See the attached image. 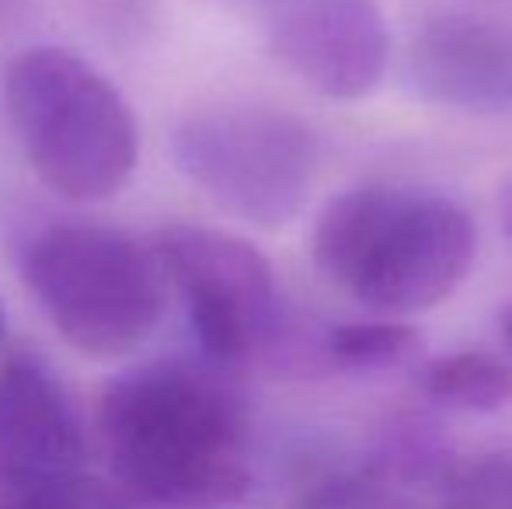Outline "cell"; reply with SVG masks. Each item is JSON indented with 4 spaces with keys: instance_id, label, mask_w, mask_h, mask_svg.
I'll return each mask as SVG.
<instances>
[{
    "instance_id": "cell-1",
    "label": "cell",
    "mask_w": 512,
    "mask_h": 509,
    "mask_svg": "<svg viewBox=\"0 0 512 509\" xmlns=\"http://www.w3.org/2000/svg\"><path fill=\"white\" fill-rule=\"evenodd\" d=\"M98 433L119 492L140 506H223L251 485L241 398L189 363L115 377L98 401Z\"/></svg>"
},
{
    "instance_id": "cell-2",
    "label": "cell",
    "mask_w": 512,
    "mask_h": 509,
    "mask_svg": "<svg viewBox=\"0 0 512 509\" xmlns=\"http://www.w3.org/2000/svg\"><path fill=\"white\" fill-rule=\"evenodd\" d=\"M310 258L356 304L405 318L432 311L464 286L478 262V224L443 192L370 182L324 206Z\"/></svg>"
},
{
    "instance_id": "cell-3",
    "label": "cell",
    "mask_w": 512,
    "mask_h": 509,
    "mask_svg": "<svg viewBox=\"0 0 512 509\" xmlns=\"http://www.w3.org/2000/svg\"><path fill=\"white\" fill-rule=\"evenodd\" d=\"M178 286L199 346L223 367H262L279 377H324V325L290 304L272 262L230 231L171 224L154 248Z\"/></svg>"
},
{
    "instance_id": "cell-4",
    "label": "cell",
    "mask_w": 512,
    "mask_h": 509,
    "mask_svg": "<svg viewBox=\"0 0 512 509\" xmlns=\"http://www.w3.org/2000/svg\"><path fill=\"white\" fill-rule=\"evenodd\" d=\"M4 105L32 171L63 199L115 196L140 157V126L126 98L88 60L60 46L18 53L4 74Z\"/></svg>"
},
{
    "instance_id": "cell-5",
    "label": "cell",
    "mask_w": 512,
    "mask_h": 509,
    "mask_svg": "<svg viewBox=\"0 0 512 509\" xmlns=\"http://www.w3.org/2000/svg\"><path fill=\"white\" fill-rule=\"evenodd\" d=\"M32 297L77 353L115 360L154 332L164 314V269L126 231L56 224L21 255Z\"/></svg>"
},
{
    "instance_id": "cell-6",
    "label": "cell",
    "mask_w": 512,
    "mask_h": 509,
    "mask_svg": "<svg viewBox=\"0 0 512 509\" xmlns=\"http://www.w3.org/2000/svg\"><path fill=\"white\" fill-rule=\"evenodd\" d=\"M178 171L223 213L276 231L307 206L321 143L304 119L272 105H216L171 133Z\"/></svg>"
},
{
    "instance_id": "cell-7",
    "label": "cell",
    "mask_w": 512,
    "mask_h": 509,
    "mask_svg": "<svg viewBox=\"0 0 512 509\" xmlns=\"http://www.w3.org/2000/svg\"><path fill=\"white\" fill-rule=\"evenodd\" d=\"M265 32L272 56L335 102L373 95L391 67V28L377 0H272Z\"/></svg>"
},
{
    "instance_id": "cell-8",
    "label": "cell",
    "mask_w": 512,
    "mask_h": 509,
    "mask_svg": "<svg viewBox=\"0 0 512 509\" xmlns=\"http://www.w3.org/2000/svg\"><path fill=\"white\" fill-rule=\"evenodd\" d=\"M84 429L56 374L35 353L0 363V489L81 475Z\"/></svg>"
},
{
    "instance_id": "cell-9",
    "label": "cell",
    "mask_w": 512,
    "mask_h": 509,
    "mask_svg": "<svg viewBox=\"0 0 512 509\" xmlns=\"http://www.w3.org/2000/svg\"><path fill=\"white\" fill-rule=\"evenodd\" d=\"M405 81L439 109H512V35L485 18L439 14L411 39Z\"/></svg>"
},
{
    "instance_id": "cell-10",
    "label": "cell",
    "mask_w": 512,
    "mask_h": 509,
    "mask_svg": "<svg viewBox=\"0 0 512 509\" xmlns=\"http://www.w3.org/2000/svg\"><path fill=\"white\" fill-rule=\"evenodd\" d=\"M422 387L439 405L464 412H499L512 401V367L485 349H460L425 363Z\"/></svg>"
},
{
    "instance_id": "cell-11",
    "label": "cell",
    "mask_w": 512,
    "mask_h": 509,
    "mask_svg": "<svg viewBox=\"0 0 512 509\" xmlns=\"http://www.w3.org/2000/svg\"><path fill=\"white\" fill-rule=\"evenodd\" d=\"M422 339L411 325L398 318L377 321H335L324 325V356L328 370H387L418 353Z\"/></svg>"
},
{
    "instance_id": "cell-12",
    "label": "cell",
    "mask_w": 512,
    "mask_h": 509,
    "mask_svg": "<svg viewBox=\"0 0 512 509\" xmlns=\"http://www.w3.org/2000/svg\"><path fill=\"white\" fill-rule=\"evenodd\" d=\"M439 509H512V454H478L443 475Z\"/></svg>"
},
{
    "instance_id": "cell-13",
    "label": "cell",
    "mask_w": 512,
    "mask_h": 509,
    "mask_svg": "<svg viewBox=\"0 0 512 509\" xmlns=\"http://www.w3.org/2000/svg\"><path fill=\"white\" fill-rule=\"evenodd\" d=\"M112 489L95 478L63 475L0 489V509H105Z\"/></svg>"
},
{
    "instance_id": "cell-14",
    "label": "cell",
    "mask_w": 512,
    "mask_h": 509,
    "mask_svg": "<svg viewBox=\"0 0 512 509\" xmlns=\"http://www.w3.org/2000/svg\"><path fill=\"white\" fill-rule=\"evenodd\" d=\"M297 509H411L391 485L370 475H335L317 482Z\"/></svg>"
},
{
    "instance_id": "cell-15",
    "label": "cell",
    "mask_w": 512,
    "mask_h": 509,
    "mask_svg": "<svg viewBox=\"0 0 512 509\" xmlns=\"http://www.w3.org/2000/svg\"><path fill=\"white\" fill-rule=\"evenodd\" d=\"M499 217H502V234L509 238L512 245V178L502 185V196H499Z\"/></svg>"
},
{
    "instance_id": "cell-16",
    "label": "cell",
    "mask_w": 512,
    "mask_h": 509,
    "mask_svg": "<svg viewBox=\"0 0 512 509\" xmlns=\"http://www.w3.org/2000/svg\"><path fill=\"white\" fill-rule=\"evenodd\" d=\"M105 509H140V503H133V499L122 496L119 489H112V496H108V506Z\"/></svg>"
},
{
    "instance_id": "cell-17",
    "label": "cell",
    "mask_w": 512,
    "mask_h": 509,
    "mask_svg": "<svg viewBox=\"0 0 512 509\" xmlns=\"http://www.w3.org/2000/svg\"><path fill=\"white\" fill-rule=\"evenodd\" d=\"M499 325H502V339H506V346L512 349V300L506 304V311H502Z\"/></svg>"
},
{
    "instance_id": "cell-18",
    "label": "cell",
    "mask_w": 512,
    "mask_h": 509,
    "mask_svg": "<svg viewBox=\"0 0 512 509\" xmlns=\"http://www.w3.org/2000/svg\"><path fill=\"white\" fill-rule=\"evenodd\" d=\"M4 332H7V318H4V307H0V346H4Z\"/></svg>"
}]
</instances>
